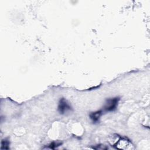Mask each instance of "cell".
<instances>
[{"mask_svg": "<svg viewBox=\"0 0 150 150\" xmlns=\"http://www.w3.org/2000/svg\"><path fill=\"white\" fill-rule=\"evenodd\" d=\"M112 146H114L117 149H133L132 144L127 139L119 137V139L112 143Z\"/></svg>", "mask_w": 150, "mask_h": 150, "instance_id": "obj_1", "label": "cell"}, {"mask_svg": "<svg viewBox=\"0 0 150 150\" xmlns=\"http://www.w3.org/2000/svg\"><path fill=\"white\" fill-rule=\"evenodd\" d=\"M118 98H114L108 100L104 106V110L106 111H112L115 110L118 105Z\"/></svg>", "mask_w": 150, "mask_h": 150, "instance_id": "obj_2", "label": "cell"}, {"mask_svg": "<svg viewBox=\"0 0 150 150\" xmlns=\"http://www.w3.org/2000/svg\"><path fill=\"white\" fill-rule=\"evenodd\" d=\"M70 109H71V107L69 105V104L67 103V101L64 98H62L60 100L59 105H58L59 112L60 114H63L65 112H66L67 111H68L69 110H70Z\"/></svg>", "mask_w": 150, "mask_h": 150, "instance_id": "obj_3", "label": "cell"}, {"mask_svg": "<svg viewBox=\"0 0 150 150\" xmlns=\"http://www.w3.org/2000/svg\"><path fill=\"white\" fill-rule=\"evenodd\" d=\"M101 114H102V111H101V110L98 111L92 112L91 114H90V117L94 122H97L98 121Z\"/></svg>", "mask_w": 150, "mask_h": 150, "instance_id": "obj_4", "label": "cell"}, {"mask_svg": "<svg viewBox=\"0 0 150 150\" xmlns=\"http://www.w3.org/2000/svg\"><path fill=\"white\" fill-rule=\"evenodd\" d=\"M9 142L6 140V139H3L1 142V149H9Z\"/></svg>", "mask_w": 150, "mask_h": 150, "instance_id": "obj_5", "label": "cell"}, {"mask_svg": "<svg viewBox=\"0 0 150 150\" xmlns=\"http://www.w3.org/2000/svg\"><path fill=\"white\" fill-rule=\"evenodd\" d=\"M60 145H61V143L53 142L52 143H51V144L49 145V148L50 149H54L55 148L59 146Z\"/></svg>", "mask_w": 150, "mask_h": 150, "instance_id": "obj_6", "label": "cell"}]
</instances>
